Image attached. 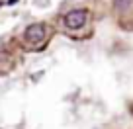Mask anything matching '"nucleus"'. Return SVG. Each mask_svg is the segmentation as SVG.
I'll return each instance as SVG.
<instances>
[{"mask_svg":"<svg viewBox=\"0 0 133 129\" xmlns=\"http://www.w3.org/2000/svg\"><path fill=\"white\" fill-rule=\"evenodd\" d=\"M86 10H71V12L65 16V25L69 29H80L86 22Z\"/></svg>","mask_w":133,"mask_h":129,"instance_id":"obj_1","label":"nucleus"},{"mask_svg":"<svg viewBox=\"0 0 133 129\" xmlns=\"http://www.w3.org/2000/svg\"><path fill=\"white\" fill-rule=\"evenodd\" d=\"M25 39L28 41H31V43H39V41H43L45 39V25L43 24H31V25H28L25 28Z\"/></svg>","mask_w":133,"mask_h":129,"instance_id":"obj_2","label":"nucleus"},{"mask_svg":"<svg viewBox=\"0 0 133 129\" xmlns=\"http://www.w3.org/2000/svg\"><path fill=\"white\" fill-rule=\"evenodd\" d=\"M114 4H116L117 8H127V6L131 4V0H114Z\"/></svg>","mask_w":133,"mask_h":129,"instance_id":"obj_3","label":"nucleus"},{"mask_svg":"<svg viewBox=\"0 0 133 129\" xmlns=\"http://www.w3.org/2000/svg\"><path fill=\"white\" fill-rule=\"evenodd\" d=\"M14 2H18V0H8V4H14Z\"/></svg>","mask_w":133,"mask_h":129,"instance_id":"obj_4","label":"nucleus"},{"mask_svg":"<svg viewBox=\"0 0 133 129\" xmlns=\"http://www.w3.org/2000/svg\"><path fill=\"white\" fill-rule=\"evenodd\" d=\"M0 4H2V2H0Z\"/></svg>","mask_w":133,"mask_h":129,"instance_id":"obj_5","label":"nucleus"}]
</instances>
